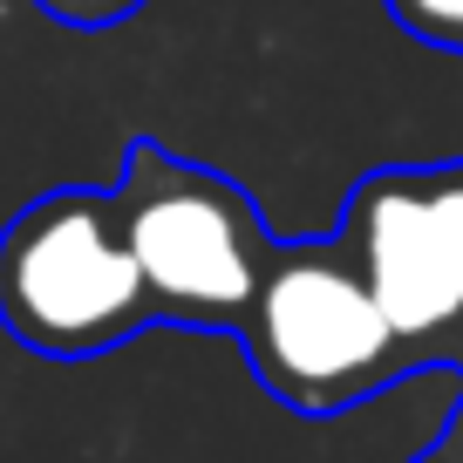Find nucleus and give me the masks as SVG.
Listing matches in <instances>:
<instances>
[{"mask_svg": "<svg viewBox=\"0 0 463 463\" xmlns=\"http://www.w3.org/2000/svg\"><path fill=\"white\" fill-rule=\"evenodd\" d=\"M109 198L123 218V239H130V260L144 273L157 327L239 341L266 287V266L279 252L252 191L198 157L164 150L157 137H137L123 150V177L109 184Z\"/></svg>", "mask_w": 463, "mask_h": 463, "instance_id": "f257e3e1", "label": "nucleus"}, {"mask_svg": "<svg viewBox=\"0 0 463 463\" xmlns=\"http://www.w3.org/2000/svg\"><path fill=\"white\" fill-rule=\"evenodd\" d=\"M260 389L293 416H341L368 395L395 389L402 375L430 368L409 334L382 314L362 260L341 232L334 239H279L266 287L239 327Z\"/></svg>", "mask_w": 463, "mask_h": 463, "instance_id": "f03ea898", "label": "nucleus"}, {"mask_svg": "<svg viewBox=\"0 0 463 463\" xmlns=\"http://www.w3.org/2000/svg\"><path fill=\"white\" fill-rule=\"evenodd\" d=\"M0 327L48 362H96L157 327L109 191H42L0 232Z\"/></svg>", "mask_w": 463, "mask_h": 463, "instance_id": "7ed1b4c3", "label": "nucleus"}, {"mask_svg": "<svg viewBox=\"0 0 463 463\" xmlns=\"http://www.w3.org/2000/svg\"><path fill=\"white\" fill-rule=\"evenodd\" d=\"M341 239L354 246L368 287H375L382 314L395 320V334L436 362H457L463 334V260L449 246L443 218L430 198V171H368L347 191Z\"/></svg>", "mask_w": 463, "mask_h": 463, "instance_id": "20e7f679", "label": "nucleus"}, {"mask_svg": "<svg viewBox=\"0 0 463 463\" xmlns=\"http://www.w3.org/2000/svg\"><path fill=\"white\" fill-rule=\"evenodd\" d=\"M402 34L430 48H463V0H382Z\"/></svg>", "mask_w": 463, "mask_h": 463, "instance_id": "39448f33", "label": "nucleus"}, {"mask_svg": "<svg viewBox=\"0 0 463 463\" xmlns=\"http://www.w3.org/2000/svg\"><path fill=\"white\" fill-rule=\"evenodd\" d=\"M48 21H61V28H82V34H96V28H116V21H130V14H144L150 0H34Z\"/></svg>", "mask_w": 463, "mask_h": 463, "instance_id": "423d86ee", "label": "nucleus"}, {"mask_svg": "<svg viewBox=\"0 0 463 463\" xmlns=\"http://www.w3.org/2000/svg\"><path fill=\"white\" fill-rule=\"evenodd\" d=\"M416 463H463V436H449V430H443V436H436V443L422 449Z\"/></svg>", "mask_w": 463, "mask_h": 463, "instance_id": "0eeeda50", "label": "nucleus"}, {"mask_svg": "<svg viewBox=\"0 0 463 463\" xmlns=\"http://www.w3.org/2000/svg\"><path fill=\"white\" fill-rule=\"evenodd\" d=\"M443 430H449V436H463V402H457V416H449V422H443Z\"/></svg>", "mask_w": 463, "mask_h": 463, "instance_id": "6e6552de", "label": "nucleus"}]
</instances>
